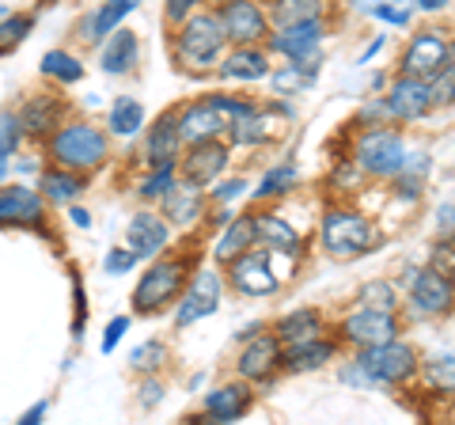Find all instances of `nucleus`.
<instances>
[{
	"mask_svg": "<svg viewBox=\"0 0 455 425\" xmlns=\"http://www.w3.org/2000/svg\"><path fill=\"white\" fill-rule=\"evenodd\" d=\"M269 23L289 27V23H307L326 16V0H269Z\"/></svg>",
	"mask_w": 455,
	"mask_h": 425,
	"instance_id": "obj_34",
	"label": "nucleus"
},
{
	"mask_svg": "<svg viewBox=\"0 0 455 425\" xmlns=\"http://www.w3.org/2000/svg\"><path fill=\"white\" fill-rule=\"evenodd\" d=\"M425 376L440 391H455V353H436L425 361Z\"/></svg>",
	"mask_w": 455,
	"mask_h": 425,
	"instance_id": "obj_40",
	"label": "nucleus"
},
{
	"mask_svg": "<svg viewBox=\"0 0 455 425\" xmlns=\"http://www.w3.org/2000/svg\"><path fill=\"white\" fill-rule=\"evenodd\" d=\"M387 110H391V118H395V122H403V125L421 122L425 115H433L429 80L398 73V76H395V84L387 88Z\"/></svg>",
	"mask_w": 455,
	"mask_h": 425,
	"instance_id": "obj_14",
	"label": "nucleus"
},
{
	"mask_svg": "<svg viewBox=\"0 0 455 425\" xmlns=\"http://www.w3.org/2000/svg\"><path fill=\"white\" fill-rule=\"evenodd\" d=\"M383 118H391L387 99H383V103H368V107L361 110V122H364V125H383Z\"/></svg>",
	"mask_w": 455,
	"mask_h": 425,
	"instance_id": "obj_52",
	"label": "nucleus"
},
{
	"mask_svg": "<svg viewBox=\"0 0 455 425\" xmlns=\"http://www.w3.org/2000/svg\"><path fill=\"white\" fill-rule=\"evenodd\" d=\"M190 262L194 254H187V259H156L133 289L137 316H160L167 304H179V296L190 285Z\"/></svg>",
	"mask_w": 455,
	"mask_h": 425,
	"instance_id": "obj_2",
	"label": "nucleus"
},
{
	"mask_svg": "<svg viewBox=\"0 0 455 425\" xmlns=\"http://www.w3.org/2000/svg\"><path fill=\"white\" fill-rule=\"evenodd\" d=\"M140 259L130 251V247H110L107 251V274H130Z\"/></svg>",
	"mask_w": 455,
	"mask_h": 425,
	"instance_id": "obj_45",
	"label": "nucleus"
},
{
	"mask_svg": "<svg viewBox=\"0 0 455 425\" xmlns=\"http://www.w3.org/2000/svg\"><path fill=\"white\" fill-rule=\"evenodd\" d=\"M164 365H167V346L160 342V338H148V342H140L130 353V368L140 373V376H156Z\"/></svg>",
	"mask_w": 455,
	"mask_h": 425,
	"instance_id": "obj_38",
	"label": "nucleus"
},
{
	"mask_svg": "<svg viewBox=\"0 0 455 425\" xmlns=\"http://www.w3.org/2000/svg\"><path fill=\"white\" fill-rule=\"evenodd\" d=\"M140 58V38L130 31V27H118L114 35L103 38V53H99V68L107 76H125L137 68Z\"/></svg>",
	"mask_w": 455,
	"mask_h": 425,
	"instance_id": "obj_24",
	"label": "nucleus"
},
{
	"mask_svg": "<svg viewBox=\"0 0 455 425\" xmlns=\"http://www.w3.org/2000/svg\"><path fill=\"white\" fill-rule=\"evenodd\" d=\"M338 334H341V342H349L353 349H368V346L391 342V338H398V316H395V311L364 308L361 304L357 311H349V316L338 323Z\"/></svg>",
	"mask_w": 455,
	"mask_h": 425,
	"instance_id": "obj_10",
	"label": "nucleus"
},
{
	"mask_svg": "<svg viewBox=\"0 0 455 425\" xmlns=\"http://www.w3.org/2000/svg\"><path fill=\"white\" fill-rule=\"evenodd\" d=\"M448 65H451V68H455V38H451V61H448Z\"/></svg>",
	"mask_w": 455,
	"mask_h": 425,
	"instance_id": "obj_60",
	"label": "nucleus"
},
{
	"mask_svg": "<svg viewBox=\"0 0 455 425\" xmlns=\"http://www.w3.org/2000/svg\"><path fill=\"white\" fill-rule=\"evenodd\" d=\"M262 137H266V110L259 103L243 110V115L228 118V145L232 148H251V145H259Z\"/></svg>",
	"mask_w": 455,
	"mask_h": 425,
	"instance_id": "obj_33",
	"label": "nucleus"
},
{
	"mask_svg": "<svg viewBox=\"0 0 455 425\" xmlns=\"http://www.w3.org/2000/svg\"><path fill=\"white\" fill-rule=\"evenodd\" d=\"M429 99H433V110H448L455 107V68H440L436 76H429Z\"/></svg>",
	"mask_w": 455,
	"mask_h": 425,
	"instance_id": "obj_42",
	"label": "nucleus"
},
{
	"mask_svg": "<svg viewBox=\"0 0 455 425\" xmlns=\"http://www.w3.org/2000/svg\"><path fill=\"white\" fill-rule=\"evenodd\" d=\"M284 368V342L277 334H254L235 357V373L251 380V384H266L269 376Z\"/></svg>",
	"mask_w": 455,
	"mask_h": 425,
	"instance_id": "obj_13",
	"label": "nucleus"
},
{
	"mask_svg": "<svg viewBox=\"0 0 455 425\" xmlns=\"http://www.w3.org/2000/svg\"><path fill=\"white\" fill-rule=\"evenodd\" d=\"M167 244H171V221L164 212L140 209L130 217V224H125V247H130L137 259H156Z\"/></svg>",
	"mask_w": 455,
	"mask_h": 425,
	"instance_id": "obj_16",
	"label": "nucleus"
},
{
	"mask_svg": "<svg viewBox=\"0 0 455 425\" xmlns=\"http://www.w3.org/2000/svg\"><path fill=\"white\" fill-rule=\"evenodd\" d=\"M31 27H35V16H8V20H0V58H4L8 50H16L20 42L31 35Z\"/></svg>",
	"mask_w": 455,
	"mask_h": 425,
	"instance_id": "obj_41",
	"label": "nucleus"
},
{
	"mask_svg": "<svg viewBox=\"0 0 455 425\" xmlns=\"http://www.w3.org/2000/svg\"><path fill=\"white\" fill-rule=\"evenodd\" d=\"M326 38V23L323 20H307V23H289V27H274L266 38V50L277 53V58L292 61L300 58V53H311L319 50Z\"/></svg>",
	"mask_w": 455,
	"mask_h": 425,
	"instance_id": "obj_17",
	"label": "nucleus"
},
{
	"mask_svg": "<svg viewBox=\"0 0 455 425\" xmlns=\"http://www.w3.org/2000/svg\"><path fill=\"white\" fill-rule=\"evenodd\" d=\"M228 156H232V148L224 145L220 137L212 140H197V145H187V152L179 156V179L190 182V187H212L224 167H228Z\"/></svg>",
	"mask_w": 455,
	"mask_h": 425,
	"instance_id": "obj_12",
	"label": "nucleus"
},
{
	"mask_svg": "<svg viewBox=\"0 0 455 425\" xmlns=\"http://www.w3.org/2000/svg\"><path fill=\"white\" fill-rule=\"evenodd\" d=\"M247 190V179H228V182H217L212 187V202H232V197H239Z\"/></svg>",
	"mask_w": 455,
	"mask_h": 425,
	"instance_id": "obj_50",
	"label": "nucleus"
},
{
	"mask_svg": "<svg viewBox=\"0 0 455 425\" xmlns=\"http://www.w3.org/2000/svg\"><path fill=\"white\" fill-rule=\"evenodd\" d=\"M406 285H410V308L418 316H451L455 311V277L440 266H429V270H406Z\"/></svg>",
	"mask_w": 455,
	"mask_h": 425,
	"instance_id": "obj_8",
	"label": "nucleus"
},
{
	"mask_svg": "<svg viewBox=\"0 0 455 425\" xmlns=\"http://www.w3.org/2000/svg\"><path fill=\"white\" fill-rule=\"evenodd\" d=\"M140 391H145V395H140V403H145V406H156V403H160V391H164V388H160V380H152V376H148Z\"/></svg>",
	"mask_w": 455,
	"mask_h": 425,
	"instance_id": "obj_54",
	"label": "nucleus"
},
{
	"mask_svg": "<svg viewBox=\"0 0 455 425\" xmlns=\"http://www.w3.org/2000/svg\"><path fill=\"white\" fill-rule=\"evenodd\" d=\"M307 76L300 73V68H296V65H289V68H284V73H274V88L281 92V95H289V92H300V88H307Z\"/></svg>",
	"mask_w": 455,
	"mask_h": 425,
	"instance_id": "obj_46",
	"label": "nucleus"
},
{
	"mask_svg": "<svg viewBox=\"0 0 455 425\" xmlns=\"http://www.w3.org/2000/svg\"><path fill=\"white\" fill-rule=\"evenodd\" d=\"M254 247V224H251V212L247 217H239V221H232L228 229L220 232V239H217V247H212V254H217V262L220 266H228L232 259H239L243 251H251Z\"/></svg>",
	"mask_w": 455,
	"mask_h": 425,
	"instance_id": "obj_31",
	"label": "nucleus"
},
{
	"mask_svg": "<svg viewBox=\"0 0 455 425\" xmlns=\"http://www.w3.org/2000/svg\"><path fill=\"white\" fill-rule=\"evenodd\" d=\"M251 224H254V244L266 247L269 254H289V259H296V254L304 251L300 232H296L289 221L274 217V212H251Z\"/></svg>",
	"mask_w": 455,
	"mask_h": 425,
	"instance_id": "obj_22",
	"label": "nucleus"
},
{
	"mask_svg": "<svg viewBox=\"0 0 455 425\" xmlns=\"http://www.w3.org/2000/svg\"><path fill=\"white\" fill-rule=\"evenodd\" d=\"M179 122V133H182V145H197V140H212V137H220L228 130V118H224V110L212 103V99H197V103H187L175 115Z\"/></svg>",
	"mask_w": 455,
	"mask_h": 425,
	"instance_id": "obj_18",
	"label": "nucleus"
},
{
	"mask_svg": "<svg viewBox=\"0 0 455 425\" xmlns=\"http://www.w3.org/2000/svg\"><path fill=\"white\" fill-rule=\"evenodd\" d=\"M251 406H254L251 380H232V384H220L217 391L205 395L202 418L205 421H239L243 414H251Z\"/></svg>",
	"mask_w": 455,
	"mask_h": 425,
	"instance_id": "obj_20",
	"label": "nucleus"
},
{
	"mask_svg": "<svg viewBox=\"0 0 455 425\" xmlns=\"http://www.w3.org/2000/svg\"><path fill=\"white\" fill-rule=\"evenodd\" d=\"M65 118V103L57 95H31L27 103L20 107V122H23V133L31 140H46L57 125Z\"/></svg>",
	"mask_w": 455,
	"mask_h": 425,
	"instance_id": "obj_23",
	"label": "nucleus"
},
{
	"mask_svg": "<svg viewBox=\"0 0 455 425\" xmlns=\"http://www.w3.org/2000/svg\"><path fill=\"white\" fill-rule=\"evenodd\" d=\"M448 61H451V38L436 35V31H418L406 42L403 58H398V73L429 80L440 68H448Z\"/></svg>",
	"mask_w": 455,
	"mask_h": 425,
	"instance_id": "obj_11",
	"label": "nucleus"
},
{
	"mask_svg": "<svg viewBox=\"0 0 455 425\" xmlns=\"http://www.w3.org/2000/svg\"><path fill=\"white\" fill-rule=\"evenodd\" d=\"M197 4H202V0H164V20H167V27L187 23L194 12H197Z\"/></svg>",
	"mask_w": 455,
	"mask_h": 425,
	"instance_id": "obj_44",
	"label": "nucleus"
},
{
	"mask_svg": "<svg viewBox=\"0 0 455 425\" xmlns=\"http://www.w3.org/2000/svg\"><path fill=\"white\" fill-rule=\"evenodd\" d=\"M0 224L42 229V224H46V197H42V190L0 187Z\"/></svg>",
	"mask_w": 455,
	"mask_h": 425,
	"instance_id": "obj_19",
	"label": "nucleus"
},
{
	"mask_svg": "<svg viewBox=\"0 0 455 425\" xmlns=\"http://www.w3.org/2000/svg\"><path fill=\"white\" fill-rule=\"evenodd\" d=\"M133 8H140V0H99V8L92 12V16L80 20V38L84 42H103L107 35L118 31V23L130 16Z\"/></svg>",
	"mask_w": 455,
	"mask_h": 425,
	"instance_id": "obj_25",
	"label": "nucleus"
},
{
	"mask_svg": "<svg viewBox=\"0 0 455 425\" xmlns=\"http://www.w3.org/2000/svg\"><path fill=\"white\" fill-rule=\"evenodd\" d=\"M46 414H50V399H38V403H35L31 410H27V414H23L20 421H23V425H38V421L46 418Z\"/></svg>",
	"mask_w": 455,
	"mask_h": 425,
	"instance_id": "obj_53",
	"label": "nucleus"
},
{
	"mask_svg": "<svg viewBox=\"0 0 455 425\" xmlns=\"http://www.w3.org/2000/svg\"><path fill=\"white\" fill-rule=\"evenodd\" d=\"M368 16H376L379 23H391V27H406L410 23V8H403V4H376Z\"/></svg>",
	"mask_w": 455,
	"mask_h": 425,
	"instance_id": "obj_47",
	"label": "nucleus"
},
{
	"mask_svg": "<svg viewBox=\"0 0 455 425\" xmlns=\"http://www.w3.org/2000/svg\"><path fill=\"white\" fill-rule=\"evenodd\" d=\"M50 160L57 167H73V172H95L99 164L107 160V133L99 130V125L92 122H65L57 125V130L50 133Z\"/></svg>",
	"mask_w": 455,
	"mask_h": 425,
	"instance_id": "obj_3",
	"label": "nucleus"
},
{
	"mask_svg": "<svg viewBox=\"0 0 455 425\" xmlns=\"http://www.w3.org/2000/svg\"><path fill=\"white\" fill-rule=\"evenodd\" d=\"M357 175H361V167L341 164V167H334V175H331V179H334V187H338V190H346V187L353 190V187H357Z\"/></svg>",
	"mask_w": 455,
	"mask_h": 425,
	"instance_id": "obj_51",
	"label": "nucleus"
},
{
	"mask_svg": "<svg viewBox=\"0 0 455 425\" xmlns=\"http://www.w3.org/2000/svg\"><path fill=\"white\" fill-rule=\"evenodd\" d=\"M319 244H323V251L331 254V259L353 262V259H361V254L372 251L379 244V236L372 229V221L361 217V212H353V209H326L323 229H319Z\"/></svg>",
	"mask_w": 455,
	"mask_h": 425,
	"instance_id": "obj_4",
	"label": "nucleus"
},
{
	"mask_svg": "<svg viewBox=\"0 0 455 425\" xmlns=\"http://www.w3.org/2000/svg\"><path fill=\"white\" fill-rule=\"evenodd\" d=\"M38 73L57 84H76V80H84V61L68 50H50V53H42Z\"/></svg>",
	"mask_w": 455,
	"mask_h": 425,
	"instance_id": "obj_35",
	"label": "nucleus"
},
{
	"mask_svg": "<svg viewBox=\"0 0 455 425\" xmlns=\"http://www.w3.org/2000/svg\"><path fill=\"white\" fill-rule=\"evenodd\" d=\"M68 221H73L76 229H92V212H88V209H80L76 202H73V209H68Z\"/></svg>",
	"mask_w": 455,
	"mask_h": 425,
	"instance_id": "obj_55",
	"label": "nucleus"
},
{
	"mask_svg": "<svg viewBox=\"0 0 455 425\" xmlns=\"http://www.w3.org/2000/svg\"><path fill=\"white\" fill-rule=\"evenodd\" d=\"M292 187H296V167L292 164H277V167H269V172L262 175V182L254 187V202L281 197V194H289Z\"/></svg>",
	"mask_w": 455,
	"mask_h": 425,
	"instance_id": "obj_37",
	"label": "nucleus"
},
{
	"mask_svg": "<svg viewBox=\"0 0 455 425\" xmlns=\"http://www.w3.org/2000/svg\"><path fill=\"white\" fill-rule=\"evenodd\" d=\"M228 281H232L235 293L254 296V301H259V296H274L281 289V277H277L274 259H269L266 247H251L239 254V259L228 262Z\"/></svg>",
	"mask_w": 455,
	"mask_h": 425,
	"instance_id": "obj_9",
	"label": "nucleus"
},
{
	"mask_svg": "<svg viewBox=\"0 0 455 425\" xmlns=\"http://www.w3.org/2000/svg\"><path fill=\"white\" fill-rule=\"evenodd\" d=\"M217 16H220L224 35L232 46H266L269 31H274L269 12L259 0H220Z\"/></svg>",
	"mask_w": 455,
	"mask_h": 425,
	"instance_id": "obj_7",
	"label": "nucleus"
},
{
	"mask_svg": "<svg viewBox=\"0 0 455 425\" xmlns=\"http://www.w3.org/2000/svg\"><path fill=\"white\" fill-rule=\"evenodd\" d=\"M334 353H338V342L319 334V338H307V342L284 346V368L289 373H315L326 361H334Z\"/></svg>",
	"mask_w": 455,
	"mask_h": 425,
	"instance_id": "obj_27",
	"label": "nucleus"
},
{
	"mask_svg": "<svg viewBox=\"0 0 455 425\" xmlns=\"http://www.w3.org/2000/svg\"><path fill=\"white\" fill-rule=\"evenodd\" d=\"M414 4H418L421 12H444V8H448V0H414Z\"/></svg>",
	"mask_w": 455,
	"mask_h": 425,
	"instance_id": "obj_58",
	"label": "nucleus"
},
{
	"mask_svg": "<svg viewBox=\"0 0 455 425\" xmlns=\"http://www.w3.org/2000/svg\"><path fill=\"white\" fill-rule=\"evenodd\" d=\"M274 334L281 338L284 346H296V342H307V338H319L323 334V311L319 308H296L284 319H277Z\"/></svg>",
	"mask_w": 455,
	"mask_h": 425,
	"instance_id": "obj_30",
	"label": "nucleus"
},
{
	"mask_svg": "<svg viewBox=\"0 0 455 425\" xmlns=\"http://www.w3.org/2000/svg\"><path fill=\"white\" fill-rule=\"evenodd\" d=\"M27 133H23V122H20V110L16 115H12V110H4V115H0V152H16L20 148V140H23Z\"/></svg>",
	"mask_w": 455,
	"mask_h": 425,
	"instance_id": "obj_43",
	"label": "nucleus"
},
{
	"mask_svg": "<svg viewBox=\"0 0 455 425\" xmlns=\"http://www.w3.org/2000/svg\"><path fill=\"white\" fill-rule=\"evenodd\" d=\"M220 308V277L212 274V270H205V274H197L190 285H187V293L179 296V311H175V331H187V327H194L197 319H205V316H212V311Z\"/></svg>",
	"mask_w": 455,
	"mask_h": 425,
	"instance_id": "obj_15",
	"label": "nucleus"
},
{
	"mask_svg": "<svg viewBox=\"0 0 455 425\" xmlns=\"http://www.w3.org/2000/svg\"><path fill=\"white\" fill-rule=\"evenodd\" d=\"M436 232H440V239L455 244V205H440L436 209Z\"/></svg>",
	"mask_w": 455,
	"mask_h": 425,
	"instance_id": "obj_49",
	"label": "nucleus"
},
{
	"mask_svg": "<svg viewBox=\"0 0 455 425\" xmlns=\"http://www.w3.org/2000/svg\"><path fill=\"white\" fill-rule=\"evenodd\" d=\"M130 331V319L125 316H118V319H110L107 323V331H103V353H114V346L122 342V334Z\"/></svg>",
	"mask_w": 455,
	"mask_h": 425,
	"instance_id": "obj_48",
	"label": "nucleus"
},
{
	"mask_svg": "<svg viewBox=\"0 0 455 425\" xmlns=\"http://www.w3.org/2000/svg\"><path fill=\"white\" fill-rule=\"evenodd\" d=\"M217 76L220 80H235V84H259L266 76H274L269 50L266 46H235L228 58H220Z\"/></svg>",
	"mask_w": 455,
	"mask_h": 425,
	"instance_id": "obj_21",
	"label": "nucleus"
},
{
	"mask_svg": "<svg viewBox=\"0 0 455 425\" xmlns=\"http://www.w3.org/2000/svg\"><path fill=\"white\" fill-rule=\"evenodd\" d=\"M179 148H187V145H182V133H179L175 115L156 118L152 130H148V137H145V160H148L152 167L179 164Z\"/></svg>",
	"mask_w": 455,
	"mask_h": 425,
	"instance_id": "obj_26",
	"label": "nucleus"
},
{
	"mask_svg": "<svg viewBox=\"0 0 455 425\" xmlns=\"http://www.w3.org/2000/svg\"><path fill=\"white\" fill-rule=\"evenodd\" d=\"M224 46H228V35H224V23H220L217 12H194L187 23H179L175 42H171L175 65L190 76L217 73Z\"/></svg>",
	"mask_w": 455,
	"mask_h": 425,
	"instance_id": "obj_1",
	"label": "nucleus"
},
{
	"mask_svg": "<svg viewBox=\"0 0 455 425\" xmlns=\"http://www.w3.org/2000/svg\"><path fill=\"white\" fill-rule=\"evenodd\" d=\"M175 187H179V164H164V167H152V175L137 187V197H145V202H164Z\"/></svg>",
	"mask_w": 455,
	"mask_h": 425,
	"instance_id": "obj_36",
	"label": "nucleus"
},
{
	"mask_svg": "<svg viewBox=\"0 0 455 425\" xmlns=\"http://www.w3.org/2000/svg\"><path fill=\"white\" fill-rule=\"evenodd\" d=\"M406 140L398 130L387 125H368V130L353 140V164L372 179H395L406 167Z\"/></svg>",
	"mask_w": 455,
	"mask_h": 425,
	"instance_id": "obj_5",
	"label": "nucleus"
},
{
	"mask_svg": "<svg viewBox=\"0 0 455 425\" xmlns=\"http://www.w3.org/2000/svg\"><path fill=\"white\" fill-rule=\"evenodd\" d=\"M357 12H372L376 4H406V0H349Z\"/></svg>",
	"mask_w": 455,
	"mask_h": 425,
	"instance_id": "obj_56",
	"label": "nucleus"
},
{
	"mask_svg": "<svg viewBox=\"0 0 455 425\" xmlns=\"http://www.w3.org/2000/svg\"><path fill=\"white\" fill-rule=\"evenodd\" d=\"M8 172H12V156H8V152H0V182L8 179Z\"/></svg>",
	"mask_w": 455,
	"mask_h": 425,
	"instance_id": "obj_59",
	"label": "nucleus"
},
{
	"mask_svg": "<svg viewBox=\"0 0 455 425\" xmlns=\"http://www.w3.org/2000/svg\"><path fill=\"white\" fill-rule=\"evenodd\" d=\"M84 187H88V179H80V172H73V167H50V172H42V182L38 190L46 202H57V205H73L76 197L84 194Z\"/></svg>",
	"mask_w": 455,
	"mask_h": 425,
	"instance_id": "obj_29",
	"label": "nucleus"
},
{
	"mask_svg": "<svg viewBox=\"0 0 455 425\" xmlns=\"http://www.w3.org/2000/svg\"><path fill=\"white\" fill-rule=\"evenodd\" d=\"M379 50H383V35H379V38H372V42H368V46H364V53H361L357 61H361V65H368V61H372Z\"/></svg>",
	"mask_w": 455,
	"mask_h": 425,
	"instance_id": "obj_57",
	"label": "nucleus"
},
{
	"mask_svg": "<svg viewBox=\"0 0 455 425\" xmlns=\"http://www.w3.org/2000/svg\"><path fill=\"white\" fill-rule=\"evenodd\" d=\"M107 130L114 137H137L140 130H145V107H140L133 95L114 99L110 110H107Z\"/></svg>",
	"mask_w": 455,
	"mask_h": 425,
	"instance_id": "obj_32",
	"label": "nucleus"
},
{
	"mask_svg": "<svg viewBox=\"0 0 455 425\" xmlns=\"http://www.w3.org/2000/svg\"><path fill=\"white\" fill-rule=\"evenodd\" d=\"M357 361L364 365V373L372 384H387V388H403L418 376L421 357L418 349L403 342V338H391V342H379V346H368L357 353Z\"/></svg>",
	"mask_w": 455,
	"mask_h": 425,
	"instance_id": "obj_6",
	"label": "nucleus"
},
{
	"mask_svg": "<svg viewBox=\"0 0 455 425\" xmlns=\"http://www.w3.org/2000/svg\"><path fill=\"white\" fill-rule=\"evenodd\" d=\"M357 304H364V308H383V311H398V293H395L391 281L372 277V281H364V285L357 289Z\"/></svg>",
	"mask_w": 455,
	"mask_h": 425,
	"instance_id": "obj_39",
	"label": "nucleus"
},
{
	"mask_svg": "<svg viewBox=\"0 0 455 425\" xmlns=\"http://www.w3.org/2000/svg\"><path fill=\"white\" fill-rule=\"evenodd\" d=\"M160 205H164V217H167L171 224H194V221L205 212L209 197L202 194V187H190V182L179 179V187L171 190Z\"/></svg>",
	"mask_w": 455,
	"mask_h": 425,
	"instance_id": "obj_28",
	"label": "nucleus"
}]
</instances>
